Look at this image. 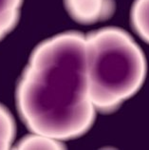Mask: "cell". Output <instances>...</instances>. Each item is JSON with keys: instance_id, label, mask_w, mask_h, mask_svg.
<instances>
[{"instance_id": "obj_1", "label": "cell", "mask_w": 149, "mask_h": 150, "mask_svg": "<svg viewBox=\"0 0 149 150\" xmlns=\"http://www.w3.org/2000/svg\"><path fill=\"white\" fill-rule=\"evenodd\" d=\"M16 99L33 133L65 141L87 132L96 108L89 91L85 36L66 33L41 43L19 81Z\"/></svg>"}, {"instance_id": "obj_2", "label": "cell", "mask_w": 149, "mask_h": 150, "mask_svg": "<svg viewBox=\"0 0 149 150\" xmlns=\"http://www.w3.org/2000/svg\"><path fill=\"white\" fill-rule=\"evenodd\" d=\"M89 91L96 110L112 112L141 88L143 52L123 30L105 28L85 36Z\"/></svg>"}, {"instance_id": "obj_3", "label": "cell", "mask_w": 149, "mask_h": 150, "mask_svg": "<svg viewBox=\"0 0 149 150\" xmlns=\"http://www.w3.org/2000/svg\"><path fill=\"white\" fill-rule=\"evenodd\" d=\"M66 10L76 21L92 24L108 18L113 13L112 0H65Z\"/></svg>"}, {"instance_id": "obj_4", "label": "cell", "mask_w": 149, "mask_h": 150, "mask_svg": "<svg viewBox=\"0 0 149 150\" xmlns=\"http://www.w3.org/2000/svg\"><path fill=\"white\" fill-rule=\"evenodd\" d=\"M131 20L138 34L149 43V0H136L132 8Z\"/></svg>"}, {"instance_id": "obj_5", "label": "cell", "mask_w": 149, "mask_h": 150, "mask_svg": "<svg viewBox=\"0 0 149 150\" xmlns=\"http://www.w3.org/2000/svg\"><path fill=\"white\" fill-rule=\"evenodd\" d=\"M65 145L62 141L53 139L52 137L33 133L29 135L17 144L16 149H63Z\"/></svg>"}, {"instance_id": "obj_6", "label": "cell", "mask_w": 149, "mask_h": 150, "mask_svg": "<svg viewBox=\"0 0 149 150\" xmlns=\"http://www.w3.org/2000/svg\"><path fill=\"white\" fill-rule=\"evenodd\" d=\"M15 134L14 122L8 110L0 105V149L11 147Z\"/></svg>"}, {"instance_id": "obj_7", "label": "cell", "mask_w": 149, "mask_h": 150, "mask_svg": "<svg viewBox=\"0 0 149 150\" xmlns=\"http://www.w3.org/2000/svg\"><path fill=\"white\" fill-rule=\"evenodd\" d=\"M19 10H11L0 13V40L17 24Z\"/></svg>"}, {"instance_id": "obj_8", "label": "cell", "mask_w": 149, "mask_h": 150, "mask_svg": "<svg viewBox=\"0 0 149 150\" xmlns=\"http://www.w3.org/2000/svg\"><path fill=\"white\" fill-rule=\"evenodd\" d=\"M22 0H0V13L11 10H19Z\"/></svg>"}]
</instances>
